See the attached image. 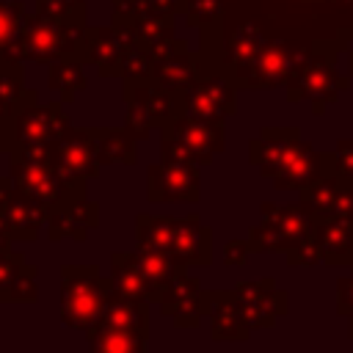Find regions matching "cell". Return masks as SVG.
<instances>
[{
    "label": "cell",
    "instance_id": "obj_5",
    "mask_svg": "<svg viewBox=\"0 0 353 353\" xmlns=\"http://www.w3.org/2000/svg\"><path fill=\"white\" fill-rule=\"evenodd\" d=\"M113 262H116L113 265V284H116L119 292L132 295V298L149 295L152 284H149V279H146L138 256H132V254H116Z\"/></svg>",
    "mask_w": 353,
    "mask_h": 353
},
{
    "label": "cell",
    "instance_id": "obj_7",
    "mask_svg": "<svg viewBox=\"0 0 353 353\" xmlns=\"http://www.w3.org/2000/svg\"><path fill=\"white\" fill-rule=\"evenodd\" d=\"M91 331H94L91 342L99 350H143V345H146L143 328H119V325L99 323Z\"/></svg>",
    "mask_w": 353,
    "mask_h": 353
},
{
    "label": "cell",
    "instance_id": "obj_1",
    "mask_svg": "<svg viewBox=\"0 0 353 353\" xmlns=\"http://www.w3.org/2000/svg\"><path fill=\"white\" fill-rule=\"evenodd\" d=\"M105 284L94 270H63V323L91 328L105 306Z\"/></svg>",
    "mask_w": 353,
    "mask_h": 353
},
{
    "label": "cell",
    "instance_id": "obj_8",
    "mask_svg": "<svg viewBox=\"0 0 353 353\" xmlns=\"http://www.w3.org/2000/svg\"><path fill=\"white\" fill-rule=\"evenodd\" d=\"M61 121L55 116V110H28L19 119V138L30 146H44V141L58 138L61 132Z\"/></svg>",
    "mask_w": 353,
    "mask_h": 353
},
{
    "label": "cell",
    "instance_id": "obj_9",
    "mask_svg": "<svg viewBox=\"0 0 353 353\" xmlns=\"http://www.w3.org/2000/svg\"><path fill=\"white\" fill-rule=\"evenodd\" d=\"M17 8L14 6H0V44L11 36V30L17 28Z\"/></svg>",
    "mask_w": 353,
    "mask_h": 353
},
{
    "label": "cell",
    "instance_id": "obj_3",
    "mask_svg": "<svg viewBox=\"0 0 353 353\" xmlns=\"http://www.w3.org/2000/svg\"><path fill=\"white\" fill-rule=\"evenodd\" d=\"M152 201H168V199H190L196 193L193 171L185 163H163L152 168Z\"/></svg>",
    "mask_w": 353,
    "mask_h": 353
},
{
    "label": "cell",
    "instance_id": "obj_6",
    "mask_svg": "<svg viewBox=\"0 0 353 353\" xmlns=\"http://www.w3.org/2000/svg\"><path fill=\"white\" fill-rule=\"evenodd\" d=\"M138 301L141 298H132V295H124V292H119L116 298H108L105 306H102L99 323L119 325V328H143L146 331V314L138 306Z\"/></svg>",
    "mask_w": 353,
    "mask_h": 353
},
{
    "label": "cell",
    "instance_id": "obj_2",
    "mask_svg": "<svg viewBox=\"0 0 353 353\" xmlns=\"http://www.w3.org/2000/svg\"><path fill=\"white\" fill-rule=\"evenodd\" d=\"M14 176L19 190L33 196L36 201H55L61 193V168H50L44 154H25L22 163H14Z\"/></svg>",
    "mask_w": 353,
    "mask_h": 353
},
{
    "label": "cell",
    "instance_id": "obj_4",
    "mask_svg": "<svg viewBox=\"0 0 353 353\" xmlns=\"http://www.w3.org/2000/svg\"><path fill=\"white\" fill-rule=\"evenodd\" d=\"M94 152H97V143H91L88 138L83 135H69V138H61L58 143V168L69 176H83V174H94Z\"/></svg>",
    "mask_w": 353,
    "mask_h": 353
}]
</instances>
